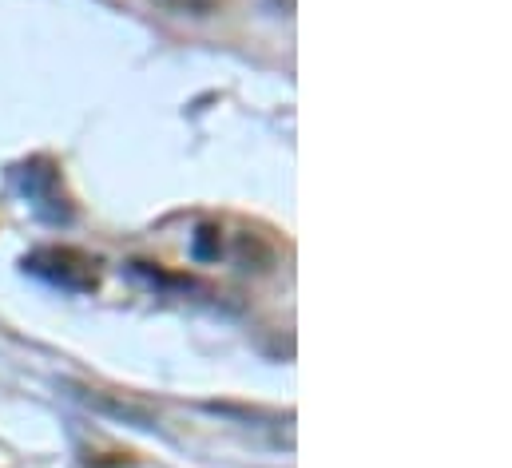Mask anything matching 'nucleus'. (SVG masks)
Listing matches in <instances>:
<instances>
[{"label":"nucleus","instance_id":"f257e3e1","mask_svg":"<svg viewBox=\"0 0 512 468\" xmlns=\"http://www.w3.org/2000/svg\"><path fill=\"white\" fill-rule=\"evenodd\" d=\"M32 266H36L40 274H48L52 282H60V286H76V290L96 286V258H88V254H80V250H72V246L40 250V254L32 258Z\"/></svg>","mask_w":512,"mask_h":468}]
</instances>
